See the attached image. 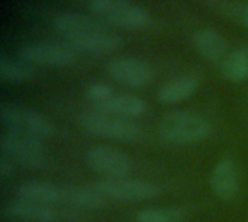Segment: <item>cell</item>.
Here are the masks:
<instances>
[{"instance_id": "1", "label": "cell", "mask_w": 248, "mask_h": 222, "mask_svg": "<svg viewBox=\"0 0 248 222\" xmlns=\"http://www.w3.org/2000/svg\"><path fill=\"white\" fill-rule=\"evenodd\" d=\"M55 32L77 51L90 54H108L122 44L121 36L103 22L74 12L57 13L52 19Z\"/></svg>"}, {"instance_id": "3", "label": "cell", "mask_w": 248, "mask_h": 222, "mask_svg": "<svg viewBox=\"0 0 248 222\" xmlns=\"http://www.w3.org/2000/svg\"><path fill=\"white\" fill-rule=\"evenodd\" d=\"M87 99L94 111L124 118H140L145 113L147 105L131 93H119L105 83H93L87 89Z\"/></svg>"}, {"instance_id": "22", "label": "cell", "mask_w": 248, "mask_h": 222, "mask_svg": "<svg viewBox=\"0 0 248 222\" xmlns=\"http://www.w3.org/2000/svg\"><path fill=\"white\" fill-rule=\"evenodd\" d=\"M243 25H246L248 28V3H246V12H244V19H243Z\"/></svg>"}, {"instance_id": "21", "label": "cell", "mask_w": 248, "mask_h": 222, "mask_svg": "<svg viewBox=\"0 0 248 222\" xmlns=\"http://www.w3.org/2000/svg\"><path fill=\"white\" fill-rule=\"evenodd\" d=\"M13 164L15 163H12L4 156L1 157V160H0V174H1L3 179H6V177H9V176L13 174Z\"/></svg>"}, {"instance_id": "11", "label": "cell", "mask_w": 248, "mask_h": 222, "mask_svg": "<svg viewBox=\"0 0 248 222\" xmlns=\"http://www.w3.org/2000/svg\"><path fill=\"white\" fill-rule=\"evenodd\" d=\"M87 164L108 179H124L132 170V163L126 154L112 147H94L86 156Z\"/></svg>"}, {"instance_id": "9", "label": "cell", "mask_w": 248, "mask_h": 222, "mask_svg": "<svg viewBox=\"0 0 248 222\" xmlns=\"http://www.w3.org/2000/svg\"><path fill=\"white\" fill-rule=\"evenodd\" d=\"M100 190L108 199H115L121 202H140L157 198L161 188L157 183L138 179H105L93 185Z\"/></svg>"}, {"instance_id": "15", "label": "cell", "mask_w": 248, "mask_h": 222, "mask_svg": "<svg viewBox=\"0 0 248 222\" xmlns=\"http://www.w3.org/2000/svg\"><path fill=\"white\" fill-rule=\"evenodd\" d=\"M193 44L203 58L212 63H222L228 52V44L225 38L215 29L203 28L195 32Z\"/></svg>"}, {"instance_id": "4", "label": "cell", "mask_w": 248, "mask_h": 222, "mask_svg": "<svg viewBox=\"0 0 248 222\" xmlns=\"http://www.w3.org/2000/svg\"><path fill=\"white\" fill-rule=\"evenodd\" d=\"M0 118L9 132L45 140L55 135V127L45 116L31 108L17 103H3L0 108Z\"/></svg>"}, {"instance_id": "20", "label": "cell", "mask_w": 248, "mask_h": 222, "mask_svg": "<svg viewBox=\"0 0 248 222\" xmlns=\"http://www.w3.org/2000/svg\"><path fill=\"white\" fill-rule=\"evenodd\" d=\"M187 211L182 206L170 208H151L138 214V222H185Z\"/></svg>"}, {"instance_id": "12", "label": "cell", "mask_w": 248, "mask_h": 222, "mask_svg": "<svg viewBox=\"0 0 248 222\" xmlns=\"http://www.w3.org/2000/svg\"><path fill=\"white\" fill-rule=\"evenodd\" d=\"M108 73L118 83L128 87H142L154 77V71L150 64L132 57L113 58L108 64Z\"/></svg>"}, {"instance_id": "18", "label": "cell", "mask_w": 248, "mask_h": 222, "mask_svg": "<svg viewBox=\"0 0 248 222\" xmlns=\"http://www.w3.org/2000/svg\"><path fill=\"white\" fill-rule=\"evenodd\" d=\"M108 198L94 186H71L67 188V206L97 209L106 205Z\"/></svg>"}, {"instance_id": "10", "label": "cell", "mask_w": 248, "mask_h": 222, "mask_svg": "<svg viewBox=\"0 0 248 222\" xmlns=\"http://www.w3.org/2000/svg\"><path fill=\"white\" fill-rule=\"evenodd\" d=\"M4 215L10 220L23 222H57L73 220L78 212L71 206H54L16 199L6 206Z\"/></svg>"}, {"instance_id": "16", "label": "cell", "mask_w": 248, "mask_h": 222, "mask_svg": "<svg viewBox=\"0 0 248 222\" xmlns=\"http://www.w3.org/2000/svg\"><path fill=\"white\" fill-rule=\"evenodd\" d=\"M199 89L198 77L192 74H183L173 77L164 83L158 90V99L164 103H179L190 99Z\"/></svg>"}, {"instance_id": "14", "label": "cell", "mask_w": 248, "mask_h": 222, "mask_svg": "<svg viewBox=\"0 0 248 222\" xmlns=\"http://www.w3.org/2000/svg\"><path fill=\"white\" fill-rule=\"evenodd\" d=\"M211 188L222 199H232L238 195V167L232 160L225 159L217 164L211 176Z\"/></svg>"}, {"instance_id": "2", "label": "cell", "mask_w": 248, "mask_h": 222, "mask_svg": "<svg viewBox=\"0 0 248 222\" xmlns=\"http://www.w3.org/2000/svg\"><path fill=\"white\" fill-rule=\"evenodd\" d=\"M163 141L173 145H186L205 140L211 134V124L198 113L176 111L164 115L158 125Z\"/></svg>"}, {"instance_id": "8", "label": "cell", "mask_w": 248, "mask_h": 222, "mask_svg": "<svg viewBox=\"0 0 248 222\" xmlns=\"http://www.w3.org/2000/svg\"><path fill=\"white\" fill-rule=\"evenodd\" d=\"M19 55L32 65L65 67L70 65L76 57L77 49L67 42L58 41H36L20 47Z\"/></svg>"}, {"instance_id": "17", "label": "cell", "mask_w": 248, "mask_h": 222, "mask_svg": "<svg viewBox=\"0 0 248 222\" xmlns=\"http://www.w3.org/2000/svg\"><path fill=\"white\" fill-rule=\"evenodd\" d=\"M38 76L35 65L25 60L10 58L3 55L0 58V79L4 83H22L33 80Z\"/></svg>"}, {"instance_id": "19", "label": "cell", "mask_w": 248, "mask_h": 222, "mask_svg": "<svg viewBox=\"0 0 248 222\" xmlns=\"http://www.w3.org/2000/svg\"><path fill=\"white\" fill-rule=\"evenodd\" d=\"M222 76L232 83H244L248 80V47L234 49L221 64Z\"/></svg>"}, {"instance_id": "7", "label": "cell", "mask_w": 248, "mask_h": 222, "mask_svg": "<svg viewBox=\"0 0 248 222\" xmlns=\"http://www.w3.org/2000/svg\"><path fill=\"white\" fill-rule=\"evenodd\" d=\"M92 12L102 20L121 28H142L148 23V13L131 0H90Z\"/></svg>"}, {"instance_id": "6", "label": "cell", "mask_w": 248, "mask_h": 222, "mask_svg": "<svg viewBox=\"0 0 248 222\" xmlns=\"http://www.w3.org/2000/svg\"><path fill=\"white\" fill-rule=\"evenodd\" d=\"M1 154L15 164L32 169H42L48 164L49 156L41 140L6 132L0 137Z\"/></svg>"}, {"instance_id": "13", "label": "cell", "mask_w": 248, "mask_h": 222, "mask_svg": "<svg viewBox=\"0 0 248 222\" xmlns=\"http://www.w3.org/2000/svg\"><path fill=\"white\" fill-rule=\"evenodd\" d=\"M17 199L45 204V205H67V188H61L52 182L28 180L17 186Z\"/></svg>"}, {"instance_id": "5", "label": "cell", "mask_w": 248, "mask_h": 222, "mask_svg": "<svg viewBox=\"0 0 248 222\" xmlns=\"http://www.w3.org/2000/svg\"><path fill=\"white\" fill-rule=\"evenodd\" d=\"M81 127L92 135L118 140V141H135L142 135L141 128L128 118L103 113L94 109L84 111L80 116Z\"/></svg>"}]
</instances>
